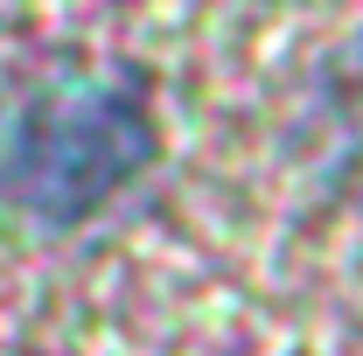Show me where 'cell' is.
<instances>
[{
  "instance_id": "6da1fadb",
  "label": "cell",
  "mask_w": 363,
  "mask_h": 356,
  "mask_svg": "<svg viewBox=\"0 0 363 356\" xmlns=\"http://www.w3.org/2000/svg\"><path fill=\"white\" fill-rule=\"evenodd\" d=\"M154 105L126 77L35 91L0 140V196L35 223H84L154 161Z\"/></svg>"
}]
</instances>
